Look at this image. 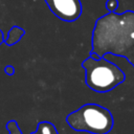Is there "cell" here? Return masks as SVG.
<instances>
[{
	"label": "cell",
	"instance_id": "6da1fadb",
	"mask_svg": "<svg viewBox=\"0 0 134 134\" xmlns=\"http://www.w3.org/2000/svg\"><path fill=\"white\" fill-rule=\"evenodd\" d=\"M91 44L90 53L98 58L110 53L132 62L134 59V12L108 13L99 17L94 24Z\"/></svg>",
	"mask_w": 134,
	"mask_h": 134
},
{
	"label": "cell",
	"instance_id": "7a4b0ae2",
	"mask_svg": "<svg viewBox=\"0 0 134 134\" xmlns=\"http://www.w3.org/2000/svg\"><path fill=\"white\" fill-rule=\"evenodd\" d=\"M81 66L85 70L86 85L95 92H109L126 80L124 71L105 57L97 60L88 57Z\"/></svg>",
	"mask_w": 134,
	"mask_h": 134
},
{
	"label": "cell",
	"instance_id": "3957f363",
	"mask_svg": "<svg viewBox=\"0 0 134 134\" xmlns=\"http://www.w3.org/2000/svg\"><path fill=\"white\" fill-rule=\"evenodd\" d=\"M67 125L74 131L91 134H108L114 125L112 113L97 104H85L66 117Z\"/></svg>",
	"mask_w": 134,
	"mask_h": 134
},
{
	"label": "cell",
	"instance_id": "277c9868",
	"mask_svg": "<svg viewBox=\"0 0 134 134\" xmlns=\"http://www.w3.org/2000/svg\"><path fill=\"white\" fill-rule=\"evenodd\" d=\"M51 13L64 22L76 21L83 12L81 0H45Z\"/></svg>",
	"mask_w": 134,
	"mask_h": 134
},
{
	"label": "cell",
	"instance_id": "5b68a950",
	"mask_svg": "<svg viewBox=\"0 0 134 134\" xmlns=\"http://www.w3.org/2000/svg\"><path fill=\"white\" fill-rule=\"evenodd\" d=\"M24 35H25V30L22 27L17 26V25H14L8 30L7 37L4 38V43L6 45H8V46H13L16 43H18L22 39V37Z\"/></svg>",
	"mask_w": 134,
	"mask_h": 134
},
{
	"label": "cell",
	"instance_id": "8992f818",
	"mask_svg": "<svg viewBox=\"0 0 134 134\" xmlns=\"http://www.w3.org/2000/svg\"><path fill=\"white\" fill-rule=\"evenodd\" d=\"M30 134H59V133L53 124L44 120V121H40L37 126L36 131L31 132Z\"/></svg>",
	"mask_w": 134,
	"mask_h": 134
},
{
	"label": "cell",
	"instance_id": "52a82bcc",
	"mask_svg": "<svg viewBox=\"0 0 134 134\" xmlns=\"http://www.w3.org/2000/svg\"><path fill=\"white\" fill-rule=\"evenodd\" d=\"M5 128H6V130L8 131L9 134H22V131H21L18 122L14 119L7 121L6 125H5Z\"/></svg>",
	"mask_w": 134,
	"mask_h": 134
},
{
	"label": "cell",
	"instance_id": "ba28073f",
	"mask_svg": "<svg viewBox=\"0 0 134 134\" xmlns=\"http://www.w3.org/2000/svg\"><path fill=\"white\" fill-rule=\"evenodd\" d=\"M118 7V0H107L106 8L109 13H115Z\"/></svg>",
	"mask_w": 134,
	"mask_h": 134
},
{
	"label": "cell",
	"instance_id": "9c48e42d",
	"mask_svg": "<svg viewBox=\"0 0 134 134\" xmlns=\"http://www.w3.org/2000/svg\"><path fill=\"white\" fill-rule=\"evenodd\" d=\"M4 72H5V74H7V75H13V74L15 73V68H14V66H12V65H6V66L4 67Z\"/></svg>",
	"mask_w": 134,
	"mask_h": 134
},
{
	"label": "cell",
	"instance_id": "30bf717a",
	"mask_svg": "<svg viewBox=\"0 0 134 134\" xmlns=\"http://www.w3.org/2000/svg\"><path fill=\"white\" fill-rule=\"evenodd\" d=\"M4 34H3V31L0 29V46H1V44L2 43H4Z\"/></svg>",
	"mask_w": 134,
	"mask_h": 134
},
{
	"label": "cell",
	"instance_id": "8fae6325",
	"mask_svg": "<svg viewBox=\"0 0 134 134\" xmlns=\"http://www.w3.org/2000/svg\"><path fill=\"white\" fill-rule=\"evenodd\" d=\"M130 63H131V64H132V65L134 66V59H133V61H132V62H130Z\"/></svg>",
	"mask_w": 134,
	"mask_h": 134
}]
</instances>
